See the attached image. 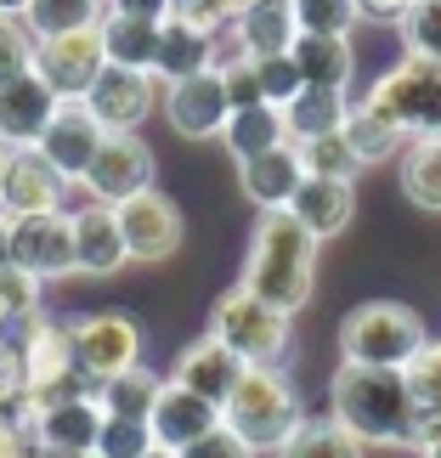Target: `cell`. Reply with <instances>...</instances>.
Masks as SVG:
<instances>
[{"instance_id":"6da1fadb","label":"cell","mask_w":441,"mask_h":458,"mask_svg":"<svg viewBox=\"0 0 441 458\" xmlns=\"http://www.w3.org/2000/svg\"><path fill=\"white\" fill-rule=\"evenodd\" d=\"M243 289L277 317H294L317 289V238L289 209H267L255 221L250 260H243Z\"/></svg>"},{"instance_id":"7a4b0ae2","label":"cell","mask_w":441,"mask_h":458,"mask_svg":"<svg viewBox=\"0 0 441 458\" xmlns=\"http://www.w3.org/2000/svg\"><path fill=\"white\" fill-rule=\"evenodd\" d=\"M334 425L351 430L362 447H413V413H419V396L408 374L396 368H357V362H340L334 374Z\"/></svg>"},{"instance_id":"3957f363","label":"cell","mask_w":441,"mask_h":458,"mask_svg":"<svg viewBox=\"0 0 441 458\" xmlns=\"http://www.w3.org/2000/svg\"><path fill=\"white\" fill-rule=\"evenodd\" d=\"M300 396L284 368H243L238 391L226 396L221 425L238 436L250 453H284V442L300 430Z\"/></svg>"},{"instance_id":"277c9868","label":"cell","mask_w":441,"mask_h":458,"mask_svg":"<svg viewBox=\"0 0 441 458\" xmlns=\"http://www.w3.org/2000/svg\"><path fill=\"white\" fill-rule=\"evenodd\" d=\"M425 323H419L413 306H396V301H368L357 311H345L340 323V357L357 362V368H396L408 374V362L425 351Z\"/></svg>"},{"instance_id":"5b68a950","label":"cell","mask_w":441,"mask_h":458,"mask_svg":"<svg viewBox=\"0 0 441 458\" xmlns=\"http://www.w3.org/2000/svg\"><path fill=\"white\" fill-rule=\"evenodd\" d=\"M209 334H216L243 368H284V357H289V317L260 306L243 284L226 289L216 301V311H209Z\"/></svg>"},{"instance_id":"8992f818","label":"cell","mask_w":441,"mask_h":458,"mask_svg":"<svg viewBox=\"0 0 441 458\" xmlns=\"http://www.w3.org/2000/svg\"><path fill=\"white\" fill-rule=\"evenodd\" d=\"M362 102L391 119L402 136H441V63L402 57L374 80V91Z\"/></svg>"},{"instance_id":"52a82bcc","label":"cell","mask_w":441,"mask_h":458,"mask_svg":"<svg viewBox=\"0 0 441 458\" xmlns=\"http://www.w3.org/2000/svg\"><path fill=\"white\" fill-rule=\"evenodd\" d=\"M68 345H74V368L91 385H108L131 368H142V328L125 311H91L68 323Z\"/></svg>"},{"instance_id":"ba28073f","label":"cell","mask_w":441,"mask_h":458,"mask_svg":"<svg viewBox=\"0 0 441 458\" xmlns=\"http://www.w3.org/2000/svg\"><path fill=\"white\" fill-rule=\"evenodd\" d=\"M6 250H12V267L29 272L34 284H51V277L80 272L74 267V221H68V209H57V216L6 221Z\"/></svg>"},{"instance_id":"9c48e42d","label":"cell","mask_w":441,"mask_h":458,"mask_svg":"<svg viewBox=\"0 0 441 458\" xmlns=\"http://www.w3.org/2000/svg\"><path fill=\"white\" fill-rule=\"evenodd\" d=\"M158 97H165V85H158L153 74L108 63L97 74V85L85 91V108H91V119L108 136H136V131H142V119L158 114Z\"/></svg>"},{"instance_id":"30bf717a","label":"cell","mask_w":441,"mask_h":458,"mask_svg":"<svg viewBox=\"0 0 441 458\" xmlns=\"http://www.w3.org/2000/svg\"><path fill=\"white\" fill-rule=\"evenodd\" d=\"M97 29H102V23H97ZM97 29L57 34V40H40V46H34V74L46 80V91L57 97V102H85V91H91L97 74L108 68Z\"/></svg>"},{"instance_id":"8fae6325","label":"cell","mask_w":441,"mask_h":458,"mask_svg":"<svg viewBox=\"0 0 441 458\" xmlns=\"http://www.w3.org/2000/svg\"><path fill=\"white\" fill-rule=\"evenodd\" d=\"M148 187H153V148L142 136H102L91 170H85V182H80L85 199L119 209L125 199H136V192H148Z\"/></svg>"},{"instance_id":"7c38bea8","label":"cell","mask_w":441,"mask_h":458,"mask_svg":"<svg viewBox=\"0 0 441 458\" xmlns=\"http://www.w3.org/2000/svg\"><path fill=\"white\" fill-rule=\"evenodd\" d=\"M158 108H165L170 131H175V136H187V142H209V136H221V131H226V119H233V102H226L221 68H204V74H192V80L165 85Z\"/></svg>"},{"instance_id":"4fadbf2b","label":"cell","mask_w":441,"mask_h":458,"mask_svg":"<svg viewBox=\"0 0 441 458\" xmlns=\"http://www.w3.org/2000/svg\"><path fill=\"white\" fill-rule=\"evenodd\" d=\"M119 216V233H125V250L131 260H142V267H158V260L175 255V243H182V216H175V204L165 192H136L114 209Z\"/></svg>"},{"instance_id":"5bb4252c","label":"cell","mask_w":441,"mask_h":458,"mask_svg":"<svg viewBox=\"0 0 441 458\" xmlns=\"http://www.w3.org/2000/svg\"><path fill=\"white\" fill-rule=\"evenodd\" d=\"M102 136H108V131L91 119L85 102H63V108L51 114L46 136H40V158L63 175L68 187H80L85 170H91V158H97V148H102Z\"/></svg>"},{"instance_id":"9a60e30c","label":"cell","mask_w":441,"mask_h":458,"mask_svg":"<svg viewBox=\"0 0 441 458\" xmlns=\"http://www.w3.org/2000/svg\"><path fill=\"white\" fill-rule=\"evenodd\" d=\"M148 430H153V447H170V453H187L192 442H204L209 430H221V408L204 402L199 391L165 379L158 385V402L148 413Z\"/></svg>"},{"instance_id":"2e32d148","label":"cell","mask_w":441,"mask_h":458,"mask_svg":"<svg viewBox=\"0 0 441 458\" xmlns=\"http://www.w3.org/2000/svg\"><path fill=\"white\" fill-rule=\"evenodd\" d=\"M102 402L97 391L85 396H68V402H51V408H34L29 413V436H34V453H91L97 436H102Z\"/></svg>"},{"instance_id":"e0dca14e","label":"cell","mask_w":441,"mask_h":458,"mask_svg":"<svg viewBox=\"0 0 441 458\" xmlns=\"http://www.w3.org/2000/svg\"><path fill=\"white\" fill-rule=\"evenodd\" d=\"M63 199H68V182L40 158V148L12 153L6 192H0V216H6V221H23V216H57Z\"/></svg>"},{"instance_id":"ac0fdd59","label":"cell","mask_w":441,"mask_h":458,"mask_svg":"<svg viewBox=\"0 0 441 458\" xmlns=\"http://www.w3.org/2000/svg\"><path fill=\"white\" fill-rule=\"evenodd\" d=\"M63 102L46 91L40 74H23L12 85H0V148L6 153H23V148H40V136L51 125Z\"/></svg>"},{"instance_id":"d6986e66","label":"cell","mask_w":441,"mask_h":458,"mask_svg":"<svg viewBox=\"0 0 441 458\" xmlns=\"http://www.w3.org/2000/svg\"><path fill=\"white\" fill-rule=\"evenodd\" d=\"M68 221H74V267L85 277H114L131 260L125 233H119V216H114L108 204L85 199L80 209H68Z\"/></svg>"},{"instance_id":"ffe728a7","label":"cell","mask_w":441,"mask_h":458,"mask_svg":"<svg viewBox=\"0 0 441 458\" xmlns=\"http://www.w3.org/2000/svg\"><path fill=\"white\" fill-rule=\"evenodd\" d=\"M300 182H306V165H300V148L294 142H284V148H272V153L243 158V165H238V187H243V199H250V204H260V216H267V209H289Z\"/></svg>"},{"instance_id":"44dd1931","label":"cell","mask_w":441,"mask_h":458,"mask_svg":"<svg viewBox=\"0 0 441 458\" xmlns=\"http://www.w3.org/2000/svg\"><path fill=\"white\" fill-rule=\"evenodd\" d=\"M243 379V362L226 351L216 334H204V340H192L182 357H175V385H187V391H199L204 402H216V408H226V396L238 391Z\"/></svg>"},{"instance_id":"7402d4cb","label":"cell","mask_w":441,"mask_h":458,"mask_svg":"<svg viewBox=\"0 0 441 458\" xmlns=\"http://www.w3.org/2000/svg\"><path fill=\"white\" fill-rule=\"evenodd\" d=\"M289 216L306 226L317 243L345 233L351 216H357V182H323V175H306L300 192L289 199Z\"/></svg>"},{"instance_id":"603a6c76","label":"cell","mask_w":441,"mask_h":458,"mask_svg":"<svg viewBox=\"0 0 441 458\" xmlns=\"http://www.w3.org/2000/svg\"><path fill=\"white\" fill-rule=\"evenodd\" d=\"M294 12L289 0H250L238 17H233V46L238 57H284V51L294 46Z\"/></svg>"},{"instance_id":"cb8c5ba5","label":"cell","mask_w":441,"mask_h":458,"mask_svg":"<svg viewBox=\"0 0 441 458\" xmlns=\"http://www.w3.org/2000/svg\"><path fill=\"white\" fill-rule=\"evenodd\" d=\"M204 68H216V34H204V29H192V23H175V17H165V23H158L153 80H158V85H175V80L204 74Z\"/></svg>"},{"instance_id":"d4e9b609","label":"cell","mask_w":441,"mask_h":458,"mask_svg":"<svg viewBox=\"0 0 441 458\" xmlns=\"http://www.w3.org/2000/svg\"><path fill=\"white\" fill-rule=\"evenodd\" d=\"M289 57L300 68V80L323 85V91H345L351 74H357V51H351V40H334V34H294Z\"/></svg>"},{"instance_id":"484cf974","label":"cell","mask_w":441,"mask_h":458,"mask_svg":"<svg viewBox=\"0 0 441 458\" xmlns=\"http://www.w3.org/2000/svg\"><path fill=\"white\" fill-rule=\"evenodd\" d=\"M351 114L345 91H323V85H300V97L284 108V131L289 142H317V136H340Z\"/></svg>"},{"instance_id":"4316f807","label":"cell","mask_w":441,"mask_h":458,"mask_svg":"<svg viewBox=\"0 0 441 458\" xmlns=\"http://www.w3.org/2000/svg\"><path fill=\"white\" fill-rule=\"evenodd\" d=\"M289 142V131H284V108H267V102H255V108H233V119H226V131H221V148L238 158H260V153H272V148H284Z\"/></svg>"},{"instance_id":"83f0119b","label":"cell","mask_w":441,"mask_h":458,"mask_svg":"<svg viewBox=\"0 0 441 458\" xmlns=\"http://www.w3.org/2000/svg\"><path fill=\"white\" fill-rule=\"evenodd\" d=\"M102 57L114 68H142L153 74V57H158V23H136V17H102Z\"/></svg>"},{"instance_id":"f1b7e54d","label":"cell","mask_w":441,"mask_h":458,"mask_svg":"<svg viewBox=\"0 0 441 458\" xmlns=\"http://www.w3.org/2000/svg\"><path fill=\"white\" fill-rule=\"evenodd\" d=\"M102 17H108V12H102V0H29L23 29L34 34V46H40V40H57V34L97 29Z\"/></svg>"},{"instance_id":"f546056e","label":"cell","mask_w":441,"mask_h":458,"mask_svg":"<svg viewBox=\"0 0 441 458\" xmlns=\"http://www.w3.org/2000/svg\"><path fill=\"white\" fill-rule=\"evenodd\" d=\"M402 192L441 216V136H413V148L402 153Z\"/></svg>"},{"instance_id":"4dcf8cb0","label":"cell","mask_w":441,"mask_h":458,"mask_svg":"<svg viewBox=\"0 0 441 458\" xmlns=\"http://www.w3.org/2000/svg\"><path fill=\"white\" fill-rule=\"evenodd\" d=\"M345 142L351 153H357V165H379V158H396L402 153V131L391 125L385 114H374L368 102H351V114H345Z\"/></svg>"},{"instance_id":"1f68e13d","label":"cell","mask_w":441,"mask_h":458,"mask_svg":"<svg viewBox=\"0 0 441 458\" xmlns=\"http://www.w3.org/2000/svg\"><path fill=\"white\" fill-rule=\"evenodd\" d=\"M158 385H165V379H158L153 368H131V374L97 385V402H102L108 419H148L153 402H158Z\"/></svg>"},{"instance_id":"d6a6232c","label":"cell","mask_w":441,"mask_h":458,"mask_svg":"<svg viewBox=\"0 0 441 458\" xmlns=\"http://www.w3.org/2000/svg\"><path fill=\"white\" fill-rule=\"evenodd\" d=\"M277 458H362V442L334 419H300V430L284 442Z\"/></svg>"},{"instance_id":"836d02e7","label":"cell","mask_w":441,"mask_h":458,"mask_svg":"<svg viewBox=\"0 0 441 458\" xmlns=\"http://www.w3.org/2000/svg\"><path fill=\"white\" fill-rule=\"evenodd\" d=\"M289 12L300 34H334V40H351V29L362 23L357 0H289Z\"/></svg>"},{"instance_id":"e575fe53","label":"cell","mask_w":441,"mask_h":458,"mask_svg":"<svg viewBox=\"0 0 441 458\" xmlns=\"http://www.w3.org/2000/svg\"><path fill=\"white\" fill-rule=\"evenodd\" d=\"M34 317H40V284L17 267H0V328L17 334V328H29Z\"/></svg>"},{"instance_id":"d590c367","label":"cell","mask_w":441,"mask_h":458,"mask_svg":"<svg viewBox=\"0 0 441 458\" xmlns=\"http://www.w3.org/2000/svg\"><path fill=\"white\" fill-rule=\"evenodd\" d=\"M306 175H323V182H357V153H351L345 136H317V142H294Z\"/></svg>"},{"instance_id":"8d00e7d4","label":"cell","mask_w":441,"mask_h":458,"mask_svg":"<svg viewBox=\"0 0 441 458\" xmlns=\"http://www.w3.org/2000/svg\"><path fill=\"white\" fill-rule=\"evenodd\" d=\"M153 453V430L148 419H102V436L91 458H148Z\"/></svg>"},{"instance_id":"74e56055","label":"cell","mask_w":441,"mask_h":458,"mask_svg":"<svg viewBox=\"0 0 441 458\" xmlns=\"http://www.w3.org/2000/svg\"><path fill=\"white\" fill-rule=\"evenodd\" d=\"M402 46H408V57L441 63V0H419V6L402 17Z\"/></svg>"},{"instance_id":"f35d334b","label":"cell","mask_w":441,"mask_h":458,"mask_svg":"<svg viewBox=\"0 0 441 458\" xmlns=\"http://www.w3.org/2000/svg\"><path fill=\"white\" fill-rule=\"evenodd\" d=\"M243 6H250V0H170V17L221 40V29H233V17H238Z\"/></svg>"},{"instance_id":"ab89813d","label":"cell","mask_w":441,"mask_h":458,"mask_svg":"<svg viewBox=\"0 0 441 458\" xmlns=\"http://www.w3.org/2000/svg\"><path fill=\"white\" fill-rule=\"evenodd\" d=\"M34 74V34L17 17H0V85Z\"/></svg>"},{"instance_id":"60d3db41","label":"cell","mask_w":441,"mask_h":458,"mask_svg":"<svg viewBox=\"0 0 441 458\" xmlns=\"http://www.w3.org/2000/svg\"><path fill=\"white\" fill-rule=\"evenodd\" d=\"M255 68H260V97H267V108H289V102L300 97V85H306L289 51L284 57H260Z\"/></svg>"},{"instance_id":"b9f144b4","label":"cell","mask_w":441,"mask_h":458,"mask_svg":"<svg viewBox=\"0 0 441 458\" xmlns=\"http://www.w3.org/2000/svg\"><path fill=\"white\" fill-rule=\"evenodd\" d=\"M221 68V85H226V102H233V108H255V102H267L260 97V68H255V57H221L216 63Z\"/></svg>"},{"instance_id":"7bdbcfd3","label":"cell","mask_w":441,"mask_h":458,"mask_svg":"<svg viewBox=\"0 0 441 458\" xmlns=\"http://www.w3.org/2000/svg\"><path fill=\"white\" fill-rule=\"evenodd\" d=\"M408 385L419 402H441V340H425V351L408 362Z\"/></svg>"},{"instance_id":"ee69618b","label":"cell","mask_w":441,"mask_h":458,"mask_svg":"<svg viewBox=\"0 0 441 458\" xmlns=\"http://www.w3.org/2000/svg\"><path fill=\"white\" fill-rule=\"evenodd\" d=\"M182 458H255V453H250V447H243V442H238L233 430L221 425V430H209L204 442H192V447H187Z\"/></svg>"},{"instance_id":"f6af8a7d","label":"cell","mask_w":441,"mask_h":458,"mask_svg":"<svg viewBox=\"0 0 441 458\" xmlns=\"http://www.w3.org/2000/svg\"><path fill=\"white\" fill-rule=\"evenodd\" d=\"M108 17H136V23H165L170 17V0H102Z\"/></svg>"},{"instance_id":"bcb514c9","label":"cell","mask_w":441,"mask_h":458,"mask_svg":"<svg viewBox=\"0 0 441 458\" xmlns=\"http://www.w3.org/2000/svg\"><path fill=\"white\" fill-rule=\"evenodd\" d=\"M413 6H419V0H357V12L374 17V23H402Z\"/></svg>"},{"instance_id":"7dc6e473","label":"cell","mask_w":441,"mask_h":458,"mask_svg":"<svg viewBox=\"0 0 441 458\" xmlns=\"http://www.w3.org/2000/svg\"><path fill=\"white\" fill-rule=\"evenodd\" d=\"M23 12H29V0H0V17H17V23H23Z\"/></svg>"},{"instance_id":"c3c4849f","label":"cell","mask_w":441,"mask_h":458,"mask_svg":"<svg viewBox=\"0 0 441 458\" xmlns=\"http://www.w3.org/2000/svg\"><path fill=\"white\" fill-rule=\"evenodd\" d=\"M6 170H12V153L0 148V192H6Z\"/></svg>"},{"instance_id":"681fc988","label":"cell","mask_w":441,"mask_h":458,"mask_svg":"<svg viewBox=\"0 0 441 458\" xmlns=\"http://www.w3.org/2000/svg\"><path fill=\"white\" fill-rule=\"evenodd\" d=\"M34 458H91V453H34Z\"/></svg>"},{"instance_id":"f907efd6","label":"cell","mask_w":441,"mask_h":458,"mask_svg":"<svg viewBox=\"0 0 441 458\" xmlns=\"http://www.w3.org/2000/svg\"><path fill=\"white\" fill-rule=\"evenodd\" d=\"M148 458H182V453H170V447H153V453H148Z\"/></svg>"},{"instance_id":"816d5d0a","label":"cell","mask_w":441,"mask_h":458,"mask_svg":"<svg viewBox=\"0 0 441 458\" xmlns=\"http://www.w3.org/2000/svg\"><path fill=\"white\" fill-rule=\"evenodd\" d=\"M419 458H441V442H430V447H425V453H419Z\"/></svg>"}]
</instances>
